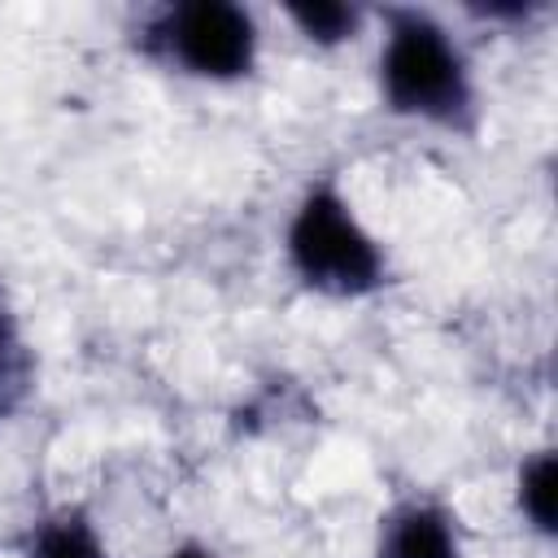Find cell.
Masks as SVG:
<instances>
[{
    "mask_svg": "<svg viewBox=\"0 0 558 558\" xmlns=\"http://www.w3.org/2000/svg\"><path fill=\"white\" fill-rule=\"evenodd\" d=\"M384 83L392 105L414 113H449L462 100V65L449 39L423 17L397 22L384 52Z\"/></svg>",
    "mask_w": 558,
    "mask_h": 558,
    "instance_id": "obj_1",
    "label": "cell"
},
{
    "mask_svg": "<svg viewBox=\"0 0 558 558\" xmlns=\"http://www.w3.org/2000/svg\"><path fill=\"white\" fill-rule=\"evenodd\" d=\"M174 48L196 74H240L253 57V26L235 4L201 0L174 13Z\"/></svg>",
    "mask_w": 558,
    "mask_h": 558,
    "instance_id": "obj_3",
    "label": "cell"
},
{
    "mask_svg": "<svg viewBox=\"0 0 558 558\" xmlns=\"http://www.w3.org/2000/svg\"><path fill=\"white\" fill-rule=\"evenodd\" d=\"M39 558H100V549L78 523H57L39 536Z\"/></svg>",
    "mask_w": 558,
    "mask_h": 558,
    "instance_id": "obj_7",
    "label": "cell"
},
{
    "mask_svg": "<svg viewBox=\"0 0 558 558\" xmlns=\"http://www.w3.org/2000/svg\"><path fill=\"white\" fill-rule=\"evenodd\" d=\"M388 558H453V536L436 514L410 510L388 536Z\"/></svg>",
    "mask_w": 558,
    "mask_h": 558,
    "instance_id": "obj_4",
    "label": "cell"
},
{
    "mask_svg": "<svg viewBox=\"0 0 558 558\" xmlns=\"http://www.w3.org/2000/svg\"><path fill=\"white\" fill-rule=\"evenodd\" d=\"M292 17L314 39H340V35L353 31V9L331 4V0H323V4H292Z\"/></svg>",
    "mask_w": 558,
    "mask_h": 558,
    "instance_id": "obj_6",
    "label": "cell"
},
{
    "mask_svg": "<svg viewBox=\"0 0 558 558\" xmlns=\"http://www.w3.org/2000/svg\"><path fill=\"white\" fill-rule=\"evenodd\" d=\"M523 506L536 527H554V458H536L523 471Z\"/></svg>",
    "mask_w": 558,
    "mask_h": 558,
    "instance_id": "obj_5",
    "label": "cell"
},
{
    "mask_svg": "<svg viewBox=\"0 0 558 558\" xmlns=\"http://www.w3.org/2000/svg\"><path fill=\"white\" fill-rule=\"evenodd\" d=\"M292 257H296L305 279H314L323 288H336V292L366 288L379 275L375 244L344 214V205L331 201V196H314L296 214V222H292Z\"/></svg>",
    "mask_w": 558,
    "mask_h": 558,
    "instance_id": "obj_2",
    "label": "cell"
},
{
    "mask_svg": "<svg viewBox=\"0 0 558 558\" xmlns=\"http://www.w3.org/2000/svg\"><path fill=\"white\" fill-rule=\"evenodd\" d=\"M179 558H205V554H179Z\"/></svg>",
    "mask_w": 558,
    "mask_h": 558,
    "instance_id": "obj_8",
    "label": "cell"
}]
</instances>
